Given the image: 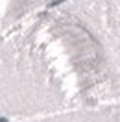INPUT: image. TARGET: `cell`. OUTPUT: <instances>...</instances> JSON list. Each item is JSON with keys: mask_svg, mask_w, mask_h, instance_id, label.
<instances>
[{"mask_svg": "<svg viewBox=\"0 0 120 122\" xmlns=\"http://www.w3.org/2000/svg\"><path fill=\"white\" fill-rule=\"evenodd\" d=\"M98 117H100V109L98 111H76V113L57 115V117L43 118L37 122H96Z\"/></svg>", "mask_w": 120, "mask_h": 122, "instance_id": "cell-1", "label": "cell"}, {"mask_svg": "<svg viewBox=\"0 0 120 122\" xmlns=\"http://www.w3.org/2000/svg\"><path fill=\"white\" fill-rule=\"evenodd\" d=\"M96 122H120V102L105 109H100V117Z\"/></svg>", "mask_w": 120, "mask_h": 122, "instance_id": "cell-2", "label": "cell"}]
</instances>
